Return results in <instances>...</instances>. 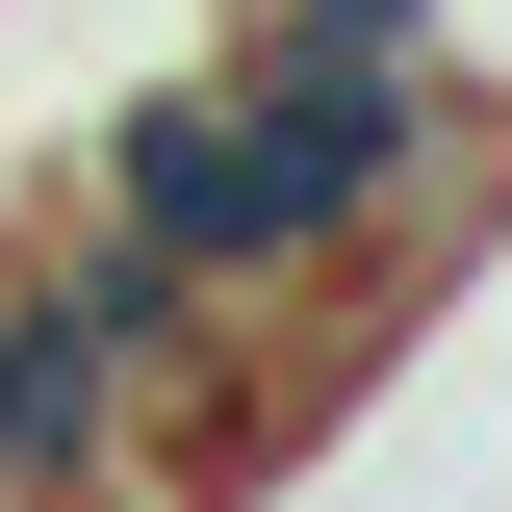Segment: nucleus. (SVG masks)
<instances>
[{
  "label": "nucleus",
  "mask_w": 512,
  "mask_h": 512,
  "mask_svg": "<svg viewBox=\"0 0 512 512\" xmlns=\"http://www.w3.org/2000/svg\"><path fill=\"white\" fill-rule=\"evenodd\" d=\"M103 231H128V256H180L205 308H308V282H333L231 77H128V103H103Z\"/></svg>",
  "instance_id": "nucleus-1"
},
{
  "label": "nucleus",
  "mask_w": 512,
  "mask_h": 512,
  "mask_svg": "<svg viewBox=\"0 0 512 512\" xmlns=\"http://www.w3.org/2000/svg\"><path fill=\"white\" fill-rule=\"evenodd\" d=\"M0 512H128V359L77 333L52 231L0 256Z\"/></svg>",
  "instance_id": "nucleus-2"
},
{
  "label": "nucleus",
  "mask_w": 512,
  "mask_h": 512,
  "mask_svg": "<svg viewBox=\"0 0 512 512\" xmlns=\"http://www.w3.org/2000/svg\"><path fill=\"white\" fill-rule=\"evenodd\" d=\"M256 26H308V52H436V0H256Z\"/></svg>",
  "instance_id": "nucleus-3"
}]
</instances>
